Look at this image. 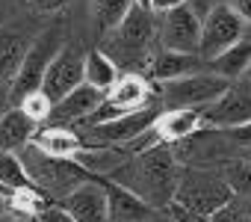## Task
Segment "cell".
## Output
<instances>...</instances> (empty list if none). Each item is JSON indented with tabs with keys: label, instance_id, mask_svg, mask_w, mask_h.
Masks as SVG:
<instances>
[{
	"label": "cell",
	"instance_id": "6da1fadb",
	"mask_svg": "<svg viewBox=\"0 0 251 222\" xmlns=\"http://www.w3.org/2000/svg\"><path fill=\"white\" fill-rule=\"evenodd\" d=\"M177 178H180V163L175 160L172 145H151L133 154L118 172L109 175L112 184L130 190L154 210H166L175 201Z\"/></svg>",
	"mask_w": 251,
	"mask_h": 222
},
{
	"label": "cell",
	"instance_id": "7a4b0ae2",
	"mask_svg": "<svg viewBox=\"0 0 251 222\" xmlns=\"http://www.w3.org/2000/svg\"><path fill=\"white\" fill-rule=\"evenodd\" d=\"M157 39V24H154V15L139 9V6H130V12L121 18V24L106 36L109 42V51L106 56L118 65L133 71V74H142L139 68L148 71V62H151V45Z\"/></svg>",
	"mask_w": 251,
	"mask_h": 222
},
{
	"label": "cell",
	"instance_id": "3957f363",
	"mask_svg": "<svg viewBox=\"0 0 251 222\" xmlns=\"http://www.w3.org/2000/svg\"><path fill=\"white\" fill-rule=\"evenodd\" d=\"M62 45H65V30H62V24H50V27H45L30 45H27V51H24V56H21V62H18V68H15V74H12V104L18 107L21 104V98H27L30 92H39L42 89V80H45V71H48V65L53 62V56L62 51Z\"/></svg>",
	"mask_w": 251,
	"mask_h": 222
},
{
	"label": "cell",
	"instance_id": "277c9868",
	"mask_svg": "<svg viewBox=\"0 0 251 222\" xmlns=\"http://www.w3.org/2000/svg\"><path fill=\"white\" fill-rule=\"evenodd\" d=\"M160 113H163V107L157 101V104L139 110V113H127V116H118V119H109L100 125L77 128V134L86 148H127L130 151V145L154 128Z\"/></svg>",
	"mask_w": 251,
	"mask_h": 222
},
{
	"label": "cell",
	"instance_id": "5b68a950",
	"mask_svg": "<svg viewBox=\"0 0 251 222\" xmlns=\"http://www.w3.org/2000/svg\"><path fill=\"white\" fill-rule=\"evenodd\" d=\"M227 86V80L210 71H195L172 83H154V92L163 110H207L225 95Z\"/></svg>",
	"mask_w": 251,
	"mask_h": 222
},
{
	"label": "cell",
	"instance_id": "8992f818",
	"mask_svg": "<svg viewBox=\"0 0 251 222\" xmlns=\"http://www.w3.org/2000/svg\"><path fill=\"white\" fill-rule=\"evenodd\" d=\"M233 198L230 187L225 184L219 169H189L180 166V178H177V190H175V201L195 210V213H216L222 204H227Z\"/></svg>",
	"mask_w": 251,
	"mask_h": 222
},
{
	"label": "cell",
	"instance_id": "52a82bcc",
	"mask_svg": "<svg viewBox=\"0 0 251 222\" xmlns=\"http://www.w3.org/2000/svg\"><path fill=\"white\" fill-rule=\"evenodd\" d=\"M157 104V92L154 83L145 74H133V71H121L118 80L112 83V89L103 95V104L98 107V113L89 119V125H100L118 116H127V113H139V110ZM86 128V125H83Z\"/></svg>",
	"mask_w": 251,
	"mask_h": 222
},
{
	"label": "cell",
	"instance_id": "ba28073f",
	"mask_svg": "<svg viewBox=\"0 0 251 222\" xmlns=\"http://www.w3.org/2000/svg\"><path fill=\"white\" fill-rule=\"evenodd\" d=\"M21 163H24V169H27V175H30V181L42 190V193H50V195H68L74 187H80V184H86V181H92L74 160H50V157H45V154H39L33 145H27L21 154Z\"/></svg>",
	"mask_w": 251,
	"mask_h": 222
},
{
	"label": "cell",
	"instance_id": "9c48e42d",
	"mask_svg": "<svg viewBox=\"0 0 251 222\" xmlns=\"http://www.w3.org/2000/svg\"><path fill=\"white\" fill-rule=\"evenodd\" d=\"M172 151L175 160L189 169H222L227 160H233V145L216 128H201L189 139L172 145Z\"/></svg>",
	"mask_w": 251,
	"mask_h": 222
},
{
	"label": "cell",
	"instance_id": "30bf717a",
	"mask_svg": "<svg viewBox=\"0 0 251 222\" xmlns=\"http://www.w3.org/2000/svg\"><path fill=\"white\" fill-rule=\"evenodd\" d=\"M242 30L245 24L227 9V3L213 9L207 18H201V45H198L201 62H210L219 54H225L227 48H233L236 42H242Z\"/></svg>",
	"mask_w": 251,
	"mask_h": 222
},
{
	"label": "cell",
	"instance_id": "8fae6325",
	"mask_svg": "<svg viewBox=\"0 0 251 222\" xmlns=\"http://www.w3.org/2000/svg\"><path fill=\"white\" fill-rule=\"evenodd\" d=\"M201 116H204V125L216 131H227V128L251 122V83L245 77L233 80L216 104L201 110Z\"/></svg>",
	"mask_w": 251,
	"mask_h": 222
},
{
	"label": "cell",
	"instance_id": "7c38bea8",
	"mask_svg": "<svg viewBox=\"0 0 251 222\" xmlns=\"http://www.w3.org/2000/svg\"><path fill=\"white\" fill-rule=\"evenodd\" d=\"M83 56L86 54L77 45H62V51L53 56V62L48 65L45 80H42V95L50 104L62 101L68 92H74L83 83Z\"/></svg>",
	"mask_w": 251,
	"mask_h": 222
},
{
	"label": "cell",
	"instance_id": "4fadbf2b",
	"mask_svg": "<svg viewBox=\"0 0 251 222\" xmlns=\"http://www.w3.org/2000/svg\"><path fill=\"white\" fill-rule=\"evenodd\" d=\"M160 45L163 51H177V54H195L198 56V45H201V18L189 9H172L166 15H160V27H157Z\"/></svg>",
	"mask_w": 251,
	"mask_h": 222
},
{
	"label": "cell",
	"instance_id": "5bb4252c",
	"mask_svg": "<svg viewBox=\"0 0 251 222\" xmlns=\"http://www.w3.org/2000/svg\"><path fill=\"white\" fill-rule=\"evenodd\" d=\"M100 104H103V92H98V89H92V86L80 83L74 92H68L62 101H56V104H53L48 125L77 131V128L89 125V119L98 113V107H100Z\"/></svg>",
	"mask_w": 251,
	"mask_h": 222
},
{
	"label": "cell",
	"instance_id": "9a60e30c",
	"mask_svg": "<svg viewBox=\"0 0 251 222\" xmlns=\"http://www.w3.org/2000/svg\"><path fill=\"white\" fill-rule=\"evenodd\" d=\"M59 210L68 222H106V190L100 181H86L59 198Z\"/></svg>",
	"mask_w": 251,
	"mask_h": 222
},
{
	"label": "cell",
	"instance_id": "2e32d148",
	"mask_svg": "<svg viewBox=\"0 0 251 222\" xmlns=\"http://www.w3.org/2000/svg\"><path fill=\"white\" fill-rule=\"evenodd\" d=\"M201 128H207L201 110H163L151 131H154L157 145H177L189 139L192 134H198Z\"/></svg>",
	"mask_w": 251,
	"mask_h": 222
},
{
	"label": "cell",
	"instance_id": "e0dca14e",
	"mask_svg": "<svg viewBox=\"0 0 251 222\" xmlns=\"http://www.w3.org/2000/svg\"><path fill=\"white\" fill-rule=\"evenodd\" d=\"M103 190H106V222H151V216L157 213L139 195L112 181H103Z\"/></svg>",
	"mask_w": 251,
	"mask_h": 222
},
{
	"label": "cell",
	"instance_id": "ac0fdd59",
	"mask_svg": "<svg viewBox=\"0 0 251 222\" xmlns=\"http://www.w3.org/2000/svg\"><path fill=\"white\" fill-rule=\"evenodd\" d=\"M30 145H33L39 154L50 157V160H74V157L86 148L77 131H71V128H56V125H42V128L36 131V137H33Z\"/></svg>",
	"mask_w": 251,
	"mask_h": 222
},
{
	"label": "cell",
	"instance_id": "d6986e66",
	"mask_svg": "<svg viewBox=\"0 0 251 222\" xmlns=\"http://www.w3.org/2000/svg\"><path fill=\"white\" fill-rule=\"evenodd\" d=\"M195 71H204V62L195 54H177V51L160 48L148 62V80L151 83H172V80H180V77L195 74Z\"/></svg>",
	"mask_w": 251,
	"mask_h": 222
},
{
	"label": "cell",
	"instance_id": "ffe728a7",
	"mask_svg": "<svg viewBox=\"0 0 251 222\" xmlns=\"http://www.w3.org/2000/svg\"><path fill=\"white\" fill-rule=\"evenodd\" d=\"M36 131H39V125L30 116H24L18 107L6 110V113L0 116V151L3 154H21L33 142Z\"/></svg>",
	"mask_w": 251,
	"mask_h": 222
},
{
	"label": "cell",
	"instance_id": "44dd1931",
	"mask_svg": "<svg viewBox=\"0 0 251 222\" xmlns=\"http://www.w3.org/2000/svg\"><path fill=\"white\" fill-rule=\"evenodd\" d=\"M248 65H251V42L242 39V42H236L233 48H227L225 54H219L216 59L204 62V71H210V74H216V77L233 83V80H242V77H245Z\"/></svg>",
	"mask_w": 251,
	"mask_h": 222
},
{
	"label": "cell",
	"instance_id": "7402d4cb",
	"mask_svg": "<svg viewBox=\"0 0 251 222\" xmlns=\"http://www.w3.org/2000/svg\"><path fill=\"white\" fill-rule=\"evenodd\" d=\"M118 65L106 56V51H100V48H92V51H86V56H83V83L86 86H92V89H98V92H109L112 89V83L118 80Z\"/></svg>",
	"mask_w": 251,
	"mask_h": 222
},
{
	"label": "cell",
	"instance_id": "603a6c76",
	"mask_svg": "<svg viewBox=\"0 0 251 222\" xmlns=\"http://www.w3.org/2000/svg\"><path fill=\"white\" fill-rule=\"evenodd\" d=\"M27 45L30 42L24 39L21 30H15V27H0V83L12 80V74H15L24 51H27Z\"/></svg>",
	"mask_w": 251,
	"mask_h": 222
},
{
	"label": "cell",
	"instance_id": "cb8c5ba5",
	"mask_svg": "<svg viewBox=\"0 0 251 222\" xmlns=\"http://www.w3.org/2000/svg\"><path fill=\"white\" fill-rule=\"evenodd\" d=\"M133 0H92V24L100 36H109L130 12Z\"/></svg>",
	"mask_w": 251,
	"mask_h": 222
},
{
	"label": "cell",
	"instance_id": "d4e9b609",
	"mask_svg": "<svg viewBox=\"0 0 251 222\" xmlns=\"http://www.w3.org/2000/svg\"><path fill=\"white\" fill-rule=\"evenodd\" d=\"M30 187H36V184L30 181L21 157L0 151V193H3V195H15V193L30 190Z\"/></svg>",
	"mask_w": 251,
	"mask_h": 222
},
{
	"label": "cell",
	"instance_id": "484cf974",
	"mask_svg": "<svg viewBox=\"0 0 251 222\" xmlns=\"http://www.w3.org/2000/svg\"><path fill=\"white\" fill-rule=\"evenodd\" d=\"M219 172H222L225 184L230 187V193H233L236 198H248V201H251V163H248L242 154L233 157V160H227Z\"/></svg>",
	"mask_w": 251,
	"mask_h": 222
},
{
	"label": "cell",
	"instance_id": "4316f807",
	"mask_svg": "<svg viewBox=\"0 0 251 222\" xmlns=\"http://www.w3.org/2000/svg\"><path fill=\"white\" fill-rule=\"evenodd\" d=\"M18 110H21V113L24 116H30L39 128L42 125H48V119H50V110H53V104L42 95V89L39 92H30L27 98H21V104H18Z\"/></svg>",
	"mask_w": 251,
	"mask_h": 222
},
{
	"label": "cell",
	"instance_id": "83f0119b",
	"mask_svg": "<svg viewBox=\"0 0 251 222\" xmlns=\"http://www.w3.org/2000/svg\"><path fill=\"white\" fill-rule=\"evenodd\" d=\"M210 222H251V201L248 198H230L216 213H210Z\"/></svg>",
	"mask_w": 251,
	"mask_h": 222
},
{
	"label": "cell",
	"instance_id": "f1b7e54d",
	"mask_svg": "<svg viewBox=\"0 0 251 222\" xmlns=\"http://www.w3.org/2000/svg\"><path fill=\"white\" fill-rule=\"evenodd\" d=\"M222 134H225V139H227L233 148H239V151H248V148H251V122L236 125V128H227V131H222Z\"/></svg>",
	"mask_w": 251,
	"mask_h": 222
},
{
	"label": "cell",
	"instance_id": "f546056e",
	"mask_svg": "<svg viewBox=\"0 0 251 222\" xmlns=\"http://www.w3.org/2000/svg\"><path fill=\"white\" fill-rule=\"evenodd\" d=\"M166 213H169L172 222H210V216L195 213V210H189V207H183V204H177V201H172V204L166 207Z\"/></svg>",
	"mask_w": 251,
	"mask_h": 222
},
{
	"label": "cell",
	"instance_id": "4dcf8cb0",
	"mask_svg": "<svg viewBox=\"0 0 251 222\" xmlns=\"http://www.w3.org/2000/svg\"><path fill=\"white\" fill-rule=\"evenodd\" d=\"M71 0H27V6L36 12V15H53V12H62Z\"/></svg>",
	"mask_w": 251,
	"mask_h": 222
},
{
	"label": "cell",
	"instance_id": "1f68e13d",
	"mask_svg": "<svg viewBox=\"0 0 251 222\" xmlns=\"http://www.w3.org/2000/svg\"><path fill=\"white\" fill-rule=\"evenodd\" d=\"M227 0H186V6L198 15V18H207L213 9H219V6H225Z\"/></svg>",
	"mask_w": 251,
	"mask_h": 222
},
{
	"label": "cell",
	"instance_id": "d6a6232c",
	"mask_svg": "<svg viewBox=\"0 0 251 222\" xmlns=\"http://www.w3.org/2000/svg\"><path fill=\"white\" fill-rule=\"evenodd\" d=\"M227 9H230L242 24H251V0H227Z\"/></svg>",
	"mask_w": 251,
	"mask_h": 222
},
{
	"label": "cell",
	"instance_id": "836d02e7",
	"mask_svg": "<svg viewBox=\"0 0 251 222\" xmlns=\"http://www.w3.org/2000/svg\"><path fill=\"white\" fill-rule=\"evenodd\" d=\"M180 6H186V0H151V15H166Z\"/></svg>",
	"mask_w": 251,
	"mask_h": 222
},
{
	"label": "cell",
	"instance_id": "e575fe53",
	"mask_svg": "<svg viewBox=\"0 0 251 222\" xmlns=\"http://www.w3.org/2000/svg\"><path fill=\"white\" fill-rule=\"evenodd\" d=\"M3 216H9V195L0 193V219H3Z\"/></svg>",
	"mask_w": 251,
	"mask_h": 222
},
{
	"label": "cell",
	"instance_id": "d590c367",
	"mask_svg": "<svg viewBox=\"0 0 251 222\" xmlns=\"http://www.w3.org/2000/svg\"><path fill=\"white\" fill-rule=\"evenodd\" d=\"M151 222H172V219H169V213H166V210H157V213L151 216Z\"/></svg>",
	"mask_w": 251,
	"mask_h": 222
},
{
	"label": "cell",
	"instance_id": "8d00e7d4",
	"mask_svg": "<svg viewBox=\"0 0 251 222\" xmlns=\"http://www.w3.org/2000/svg\"><path fill=\"white\" fill-rule=\"evenodd\" d=\"M133 6H139V9H145V12H151V0H133Z\"/></svg>",
	"mask_w": 251,
	"mask_h": 222
},
{
	"label": "cell",
	"instance_id": "74e56055",
	"mask_svg": "<svg viewBox=\"0 0 251 222\" xmlns=\"http://www.w3.org/2000/svg\"><path fill=\"white\" fill-rule=\"evenodd\" d=\"M242 157H245V160H248V163H251V148H248V151H245V154H242Z\"/></svg>",
	"mask_w": 251,
	"mask_h": 222
},
{
	"label": "cell",
	"instance_id": "f35d334b",
	"mask_svg": "<svg viewBox=\"0 0 251 222\" xmlns=\"http://www.w3.org/2000/svg\"><path fill=\"white\" fill-rule=\"evenodd\" d=\"M245 80H248V83H251V65H248V71H245Z\"/></svg>",
	"mask_w": 251,
	"mask_h": 222
},
{
	"label": "cell",
	"instance_id": "ab89813d",
	"mask_svg": "<svg viewBox=\"0 0 251 222\" xmlns=\"http://www.w3.org/2000/svg\"><path fill=\"white\" fill-rule=\"evenodd\" d=\"M0 222H15V219H12V216H3V219H0Z\"/></svg>",
	"mask_w": 251,
	"mask_h": 222
}]
</instances>
